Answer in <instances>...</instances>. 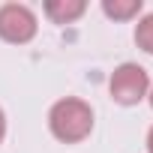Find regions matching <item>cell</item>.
<instances>
[{
  "instance_id": "9c48e42d",
  "label": "cell",
  "mask_w": 153,
  "mask_h": 153,
  "mask_svg": "<svg viewBox=\"0 0 153 153\" xmlns=\"http://www.w3.org/2000/svg\"><path fill=\"white\" fill-rule=\"evenodd\" d=\"M147 99H150V108H153V84H150V90H147Z\"/></svg>"
},
{
  "instance_id": "277c9868",
  "label": "cell",
  "mask_w": 153,
  "mask_h": 153,
  "mask_svg": "<svg viewBox=\"0 0 153 153\" xmlns=\"http://www.w3.org/2000/svg\"><path fill=\"white\" fill-rule=\"evenodd\" d=\"M84 9H87L84 0H48V3H45V15L54 24H69L75 18H81Z\"/></svg>"
},
{
  "instance_id": "3957f363",
  "label": "cell",
  "mask_w": 153,
  "mask_h": 153,
  "mask_svg": "<svg viewBox=\"0 0 153 153\" xmlns=\"http://www.w3.org/2000/svg\"><path fill=\"white\" fill-rule=\"evenodd\" d=\"M36 15L24 3H6L0 6V39L12 45H24L36 36Z\"/></svg>"
},
{
  "instance_id": "5b68a950",
  "label": "cell",
  "mask_w": 153,
  "mask_h": 153,
  "mask_svg": "<svg viewBox=\"0 0 153 153\" xmlns=\"http://www.w3.org/2000/svg\"><path fill=\"white\" fill-rule=\"evenodd\" d=\"M102 12L114 21H129L141 12V0H102Z\"/></svg>"
},
{
  "instance_id": "7a4b0ae2",
  "label": "cell",
  "mask_w": 153,
  "mask_h": 153,
  "mask_svg": "<svg viewBox=\"0 0 153 153\" xmlns=\"http://www.w3.org/2000/svg\"><path fill=\"white\" fill-rule=\"evenodd\" d=\"M108 90H111L114 102H120V105H138L147 96V90H150V75L138 63H120L111 72Z\"/></svg>"
},
{
  "instance_id": "6da1fadb",
  "label": "cell",
  "mask_w": 153,
  "mask_h": 153,
  "mask_svg": "<svg viewBox=\"0 0 153 153\" xmlns=\"http://www.w3.org/2000/svg\"><path fill=\"white\" fill-rule=\"evenodd\" d=\"M48 126L54 132L57 141L63 144H78L84 141L90 132H93V108L84 102V99H75V96H66L60 102L51 105L48 111Z\"/></svg>"
},
{
  "instance_id": "ba28073f",
  "label": "cell",
  "mask_w": 153,
  "mask_h": 153,
  "mask_svg": "<svg viewBox=\"0 0 153 153\" xmlns=\"http://www.w3.org/2000/svg\"><path fill=\"white\" fill-rule=\"evenodd\" d=\"M147 153H153V126H150V132H147Z\"/></svg>"
},
{
  "instance_id": "52a82bcc",
  "label": "cell",
  "mask_w": 153,
  "mask_h": 153,
  "mask_svg": "<svg viewBox=\"0 0 153 153\" xmlns=\"http://www.w3.org/2000/svg\"><path fill=\"white\" fill-rule=\"evenodd\" d=\"M3 135H6V114H3V108H0V141H3Z\"/></svg>"
},
{
  "instance_id": "8992f818",
  "label": "cell",
  "mask_w": 153,
  "mask_h": 153,
  "mask_svg": "<svg viewBox=\"0 0 153 153\" xmlns=\"http://www.w3.org/2000/svg\"><path fill=\"white\" fill-rule=\"evenodd\" d=\"M135 42L141 51L153 54V12H147L138 24H135Z\"/></svg>"
}]
</instances>
